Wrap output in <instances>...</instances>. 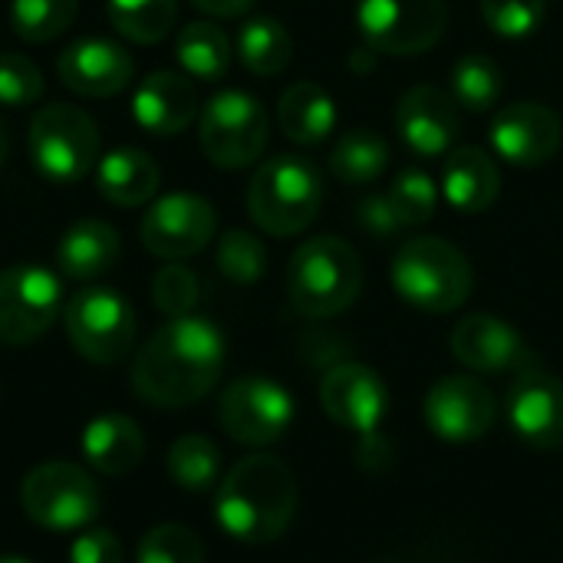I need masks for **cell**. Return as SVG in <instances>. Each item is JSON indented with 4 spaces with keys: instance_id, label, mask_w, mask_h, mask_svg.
Here are the masks:
<instances>
[{
    "instance_id": "6da1fadb",
    "label": "cell",
    "mask_w": 563,
    "mask_h": 563,
    "mask_svg": "<svg viewBox=\"0 0 563 563\" xmlns=\"http://www.w3.org/2000/svg\"><path fill=\"white\" fill-rule=\"evenodd\" d=\"M224 369V336L201 317H178L155 330L132 363V389L139 399L181 409L205 399Z\"/></svg>"
},
{
    "instance_id": "7a4b0ae2",
    "label": "cell",
    "mask_w": 563,
    "mask_h": 563,
    "mask_svg": "<svg viewBox=\"0 0 563 563\" xmlns=\"http://www.w3.org/2000/svg\"><path fill=\"white\" fill-rule=\"evenodd\" d=\"M297 511L294 472L274 455L241 459L221 482L214 498L218 525L241 544L277 541Z\"/></svg>"
},
{
    "instance_id": "3957f363",
    "label": "cell",
    "mask_w": 563,
    "mask_h": 563,
    "mask_svg": "<svg viewBox=\"0 0 563 563\" xmlns=\"http://www.w3.org/2000/svg\"><path fill=\"white\" fill-rule=\"evenodd\" d=\"M363 290V261L356 247L336 234L303 241L287 264V297L310 320L336 317L356 303Z\"/></svg>"
},
{
    "instance_id": "277c9868",
    "label": "cell",
    "mask_w": 563,
    "mask_h": 563,
    "mask_svg": "<svg viewBox=\"0 0 563 563\" xmlns=\"http://www.w3.org/2000/svg\"><path fill=\"white\" fill-rule=\"evenodd\" d=\"M396 294L422 313L459 310L475 287L468 257L442 238H412L393 261Z\"/></svg>"
},
{
    "instance_id": "5b68a950",
    "label": "cell",
    "mask_w": 563,
    "mask_h": 563,
    "mask_svg": "<svg viewBox=\"0 0 563 563\" xmlns=\"http://www.w3.org/2000/svg\"><path fill=\"white\" fill-rule=\"evenodd\" d=\"M323 205L320 172L297 155H277L264 162L247 188V211L254 224L271 238H294L310 228Z\"/></svg>"
},
{
    "instance_id": "8992f818",
    "label": "cell",
    "mask_w": 563,
    "mask_h": 563,
    "mask_svg": "<svg viewBox=\"0 0 563 563\" xmlns=\"http://www.w3.org/2000/svg\"><path fill=\"white\" fill-rule=\"evenodd\" d=\"M26 145L36 172L46 181L73 185L86 178L99 158V129L82 109L49 102L33 115Z\"/></svg>"
},
{
    "instance_id": "52a82bcc",
    "label": "cell",
    "mask_w": 563,
    "mask_h": 563,
    "mask_svg": "<svg viewBox=\"0 0 563 563\" xmlns=\"http://www.w3.org/2000/svg\"><path fill=\"white\" fill-rule=\"evenodd\" d=\"M271 135V119L257 96L224 89L208 99L198 115V142L211 165L238 172L261 158Z\"/></svg>"
},
{
    "instance_id": "ba28073f",
    "label": "cell",
    "mask_w": 563,
    "mask_h": 563,
    "mask_svg": "<svg viewBox=\"0 0 563 563\" xmlns=\"http://www.w3.org/2000/svg\"><path fill=\"white\" fill-rule=\"evenodd\" d=\"M356 23L373 53L416 56L445 33V0H356Z\"/></svg>"
},
{
    "instance_id": "9c48e42d",
    "label": "cell",
    "mask_w": 563,
    "mask_h": 563,
    "mask_svg": "<svg viewBox=\"0 0 563 563\" xmlns=\"http://www.w3.org/2000/svg\"><path fill=\"white\" fill-rule=\"evenodd\" d=\"M20 505L30 521L49 531H73L89 525L99 515L96 482L73 462L36 465L20 488Z\"/></svg>"
},
{
    "instance_id": "30bf717a",
    "label": "cell",
    "mask_w": 563,
    "mask_h": 563,
    "mask_svg": "<svg viewBox=\"0 0 563 563\" xmlns=\"http://www.w3.org/2000/svg\"><path fill=\"white\" fill-rule=\"evenodd\" d=\"M66 336L79 356L99 366L119 363L135 336V313L112 287H86L63 310Z\"/></svg>"
},
{
    "instance_id": "8fae6325",
    "label": "cell",
    "mask_w": 563,
    "mask_h": 563,
    "mask_svg": "<svg viewBox=\"0 0 563 563\" xmlns=\"http://www.w3.org/2000/svg\"><path fill=\"white\" fill-rule=\"evenodd\" d=\"M63 287L40 264H13L0 271V343L26 346L40 340L59 313Z\"/></svg>"
},
{
    "instance_id": "7c38bea8",
    "label": "cell",
    "mask_w": 563,
    "mask_h": 563,
    "mask_svg": "<svg viewBox=\"0 0 563 563\" xmlns=\"http://www.w3.org/2000/svg\"><path fill=\"white\" fill-rule=\"evenodd\" d=\"M221 429L241 445H271L277 442L294 422V399L290 393L264 376H241L221 393L218 406Z\"/></svg>"
},
{
    "instance_id": "4fadbf2b",
    "label": "cell",
    "mask_w": 563,
    "mask_h": 563,
    "mask_svg": "<svg viewBox=\"0 0 563 563\" xmlns=\"http://www.w3.org/2000/svg\"><path fill=\"white\" fill-rule=\"evenodd\" d=\"M422 416L442 442L465 445L492 432L498 406L492 389L475 376H445L426 393Z\"/></svg>"
},
{
    "instance_id": "5bb4252c",
    "label": "cell",
    "mask_w": 563,
    "mask_h": 563,
    "mask_svg": "<svg viewBox=\"0 0 563 563\" xmlns=\"http://www.w3.org/2000/svg\"><path fill=\"white\" fill-rule=\"evenodd\" d=\"M214 208L198 195H165L142 218V244L165 261H185L214 238Z\"/></svg>"
},
{
    "instance_id": "9a60e30c",
    "label": "cell",
    "mask_w": 563,
    "mask_h": 563,
    "mask_svg": "<svg viewBox=\"0 0 563 563\" xmlns=\"http://www.w3.org/2000/svg\"><path fill=\"white\" fill-rule=\"evenodd\" d=\"M320 406L323 412L363 439H373L379 422L389 409V393L379 373H373L363 363H340L333 366L320 383Z\"/></svg>"
},
{
    "instance_id": "2e32d148",
    "label": "cell",
    "mask_w": 563,
    "mask_h": 563,
    "mask_svg": "<svg viewBox=\"0 0 563 563\" xmlns=\"http://www.w3.org/2000/svg\"><path fill=\"white\" fill-rule=\"evenodd\" d=\"M508 422L534 449H563V383L558 376L525 366L508 393Z\"/></svg>"
},
{
    "instance_id": "e0dca14e",
    "label": "cell",
    "mask_w": 563,
    "mask_h": 563,
    "mask_svg": "<svg viewBox=\"0 0 563 563\" xmlns=\"http://www.w3.org/2000/svg\"><path fill=\"white\" fill-rule=\"evenodd\" d=\"M563 142V125L554 109L541 102H511L492 122L495 152L521 168L548 165Z\"/></svg>"
},
{
    "instance_id": "ac0fdd59",
    "label": "cell",
    "mask_w": 563,
    "mask_h": 563,
    "mask_svg": "<svg viewBox=\"0 0 563 563\" xmlns=\"http://www.w3.org/2000/svg\"><path fill=\"white\" fill-rule=\"evenodd\" d=\"M396 129L412 155L439 158L455 148L462 115L452 92L442 86H412L396 109Z\"/></svg>"
},
{
    "instance_id": "d6986e66",
    "label": "cell",
    "mask_w": 563,
    "mask_h": 563,
    "mask_svg": "<svg viewBox=\"0 0 563 563\" xmlns=\"http://www.w3.org/2000/svg\"><path fill=\"white\" fill-rule=\"evenodd\" d=\"M132 56L102 36H86L66 46L56 59V73L66 89L89 96V99H106L115 96L129 86L132 79Z\"/></svg>"
},
{
    "instance_id": "ffe728a7",
    "label": "cell",
    "mask_w": 563,
    "mask_h": 563,
    "mask_svg": "<svg viewBox=\"0 0 563 563\" xmlns=\"http://www.w3.org/2000/svg\"><path fill=\"white\" fill-rule=\"evenodd\" d=\"M452 353L475 373H508L531 366L521 333L492 313H472L459 320L452 330Z\"/></svg>"
},
{
    "instance_id": "44dd1931",
    "label": "cell",
    "mask_w": 563,
    "mask_h": 563,
    "mask_svg": "<svg viewBox=\"0 0 563 563\" xmlns=\"http://www.w3.org/2000/svg\"><path fill=\"white\" fill-rule=\"evenodd\" d=\"M132 112L135 122L152 132V135H178L185 132L195 115H198V92L191 86V79L185 73H172V69H158L148 73L132 99Z\"/></svg>"
},
{
    "instance_id": "7402d4cb",
    "label": "cell",
    "mask_w": 563,
    "mask_h": 563,
    "mask_svg": "<svg viewBox=\"0 0 563 563\" xmlns=\"http://www.w3.org/2000/svg\"><path fill=\"white\" fill-rule=\"evenodd\" d=\"M442 191L445 201L462 214L488 211L501 195V172L488 152L475 145H459L445 155L442 168Z\"/></svg>"
},
{
    "instance_id": "603a6c76",
    "label": "cell",
    "mask_w": 563,
    "mask_h": 563,
    "mask_svg": "<svg viewBox=\"0 0 563 563\" xmlns=\"http://www.w3.org/2000/svg\"><path fill=\"white\" fill-rule=\"evenodd\" d=\"M119 231L99 218L76 221L56 244V264L73 280H96L119 264Z\"/></svg>"
},
{
    "instance_id": "cb8c5ba5",
    "label": "cell",
    "mask_w": 563,
    "mask_h": 563,
    "mask_svg": "<svg viewBox=\"0 0 563 563\" xmlns=\"http://www.w3.org/2000/svg\"><path fill=\"white\" fill-rule=\"evenodd\" d=\"M82 455L102 475H129L145 455L142 429L129 416H99L86 426Z\"/></svg>"
},
{
    "instance_id": "d4e9b609",
    "label": "cell",
    "mask_w": 563,
    "mask_h": 563,
    "mask_svg": "<svg viewBox=\"0 0 563 563\" xmlns=\"http://www.w3.org/2000/svg\"><path fill=\"white\" fill-rule=\"evenodd\" d=\"M96 181L102 198H109L119 208H139L148 198H155L162 172L155 158L142 148H112L102 155L96 168Z\"/></svg>"
},
{
    "instance_id": "484cf974",
    "label": "cell",
    "mask_w": 563,
    "mask_h": 563,
    "mask_svg": "<svg viewBox=\"0 0 563 563\" xmlns=\"http://www.w3.org/2000/svg\"><path fill=\"white\" fill-rule=\"evenodd\" d=\"M277 125L297 145H320L336 125L333 96L317 82H294L277 102Z\"/></svg>"
},
{
    "instance_id": "4316f807",
    "label": "cell",
    "mask_w": 563,
    "mask_h": 563,
    "mask_svg": "<svg viewBox=\"0 0 563 563\" xmlns=\"http://www.w3.org/2000/svg\"><path fill=\"white\" fill-rule=\"evenodd\" d=\"M238 59L254 76H277L294 59V40L274 16H254L238 30Z\"/></svg>"
},
{
    "instance_id": "83f0119b",
    "label": "cell",
    "mask_w": 563,
    "mask_h": 563,
    "mask_svg": "<svg viewBox=\"0 0 563 563\" xmlns=\"http://www.w3.org/2000/svg\"><path fill=\"white\" fill-rule=\"evenodd\" d=\"M175 56H178L185 76L201 79V82H218L231 66V40L221 26L198 20L178 33Z\"/></svg>"
},
{
    "instance_id": "f1b7e54d",
    "label": "cell",
    "mask_w": 563,
    "mask_h": 563,
    "mask_svg": "<svg viewBox=\"0 0 563 563\" xmlns=\"http://www.w3.org/2000/svg\"><path fill=\"white\" fill-rule=\"evenodd\" d=\"M386 165H389V145L373 129L346 132L330 152V168L346 185H369L386 172Z\"/></svg>"
},
{
    "instance_id": "f546056e",
    "label": "cell",
    "mask_w": 563,
    "mask_h": 563,
    "mask_svg": "<svg viewBox=\"0 0 563 563\" xmlns=\"http://www.w3.org/2000/svg\"><path fill=\"white\" fill-rule=\"evenodd\" d=\"M505 92L501 66L485 53H465L452 66V96L468 112H488Z\"/></svg>"
},
{
    "instance_id": "4dcf8cb0",
    "label": "cell",
    "mask_w": 563,
    "mask_h": 563,
    "mask_svg": "<svg viewBox=\"0 0 563 563\" xmlns=\"http://www.w3.org/2000/svg\"><path fill=\"white\" fill-rule=\"evenodd\" d=\"M175 0H109V23L132 43H158L175 26Z\"/></svg>"
},
{
    "instance_id": "1f68e13d",
    "label": "cell",
    "mask_w": 563,
    "mask_h": 563,
    "mask_svg": "<svg viewBox=\"0 0 563 563\" xmlns=\"http://www.w3.org/2000/svg\"><path fill=\"white\" fill-rule=\"evenodd\" d=\"M221 472V452L205 435H181L168 449V475L185 492H208L214 488Z\"/></svg>"
},
{
    "instance_id": "d6a6232c",
    "label": "cell",
    "mask_w": 563,
    "mask_h": 563,
    "mask_svg": "<svg viewBox=\"0 0 563 563\" xmlns=\"http://www.w3.org/2000/svg\"><path fill=\"white\" fill-rule=\"evenodd\" d=\"M79 13V0H13L10 23L26 43H46L63 36Z\"/></svg>"
},
{
    "instance_id": "836d02e7",
    "label": "cell",
    "mask_w": 563,
    "mask_h": 563,
    "mask_svg": "<svg viewBox=\"0 0 563 563\" xmlns=\"http://www.w3.org/2000/svg\"><path fill=\"white\" fill-rule=\"evenodd\" d=\"M218 271L231 284H257L267 271V251L254 234L228 231L218 241Z\"/></svg>"
},
{
    "instance_id": "e575fe53",
    "label": "cell",
    "mask_w": 563,
    "mask_h": 563,
    "mask_svg": "<svg viewBox=\"0 0 563 563\" xmlns=\"http://www.w3.org/2000/svg\"><path fill=\"white\" fill-rule=\"evenodd\" d=\"M139 563H205V544L195 531L181 525H162L152 528L139 541Z\"/></svg>"
},
{
    "instance_id": "d590c367",
    "label": "cell",
    "mask_w": 563,
    "mask_h": 563,
    "mask_svg": "<svg viewBox=\"0 0 563 563\" xmlns=\"http://www.w3.org/2000/svg\"><path fill=\"white\" fill-rule=\"evenodd\" d=\"M386 198L393 201V208L399 211V218L406 221V228L409 224H426L435 214V201H439L435 181L426 172H419V168H406L393 181V188L386 191Z\"/></svg>"
},
{
    "instance_id": "8d00e7d4",
    "label": "cell",
    "mask_w": 563,
    "mask_h": 563,
    "mask_svg": "<svg viewBox=\"0 0 563 563\" xmlns=\"http://www.w3.org/2000/svg\"><path fill=\"white\" fill-rule=\"evenodd\" d=\"M198 277H195V271L191 267H185V264H165L158 274H155V280H152V300H155V307L165 313V317H172V320H178V317H191V310H195V303H198Z\"/></svg>"
},
{
    "instance_id": "74e56055",
    "label": "cell",
    "mask_w": 563,
    "mask_h": 563,
    "mask_svg": "<svg viewBox=\"0 0 563 563\" xmlns=\"http://www.w3.org/2000/svg\"><path fill=\"white\" fill-rule=\"evenodd\" d=\"M43 96V73L23 53H0V106L20 109Z\"/></svg>"
},
{
    "instance_id": "f35d334b",
    "label": "cell",
    "mask_w": 563,
    "mask_h": 563,
    "mask_svg": "<svg viewBox=\"0 0 563 563\" xmlns=\"http://www.w3.org/2000/svg\"><path fill=\"white\" fill-rule=\"evenodd\" d=\"M544 7V0H482V16L498 36L521 40L541 26Z\"/></svg>"
},
{
    "instance_id": "ab89813d",
    "label": "cell",
    "mask_w": 563,
    "mask_h": 563,
    "mask_svg": "<svg viewBox=\"0 0 563 563\" xmlns=\"http://www.w3.org/2000/svg\"><path fill=\"white\" fill-rule=\"evenodd\" d=\"M125 551L112 531H89L73 541L69 563H122Z\"/></svg>"
},
{
    "instance_id": "60d3db41",
    "label": "cell",
    "mask_w": 563,
    "mask_h": 563,
    "mask_svg": "<svg viewBox=\"0 0 563 563\" xmlns=\"http://www.w3.org/2000/svg\"><path fill=\"white\" fill-rule=\"evenodd\" d=\"M360 224L373 234V238H393L406 228V221L399 218V211L393 208V201L386 195L379 198H366L360 205Z\"/></svg>"
},
{
    "instance_id": "b9f144b4",
    "label": "cell",
    "mask_w": 563,
    "mask_h": 563,
    "mask_svg": "<svg viewBox=\"0 0 563 563\" xmlns=\"http://www.w3.org/2000/svg\"><path fill=\"white\" fill-rule=\"evenodd\" d=\"M191 3L211 16H241L254 7V0H191Z\"/></svg>"
},
{
    "instance_id": "7bdbcfd3",
    "label": "cell",
    "mask_w": 563,
    "mask_h": 563,
    "mask_svg": "<svg viewBox=\"0 0 563 563\" xmlns=\"http://www.w3.org/2000/svg\"><path fill=\"white\" fill-rule=\"evenodd\" d=\"M3 158H7V132L0 125V165H3Z\"/></svg>"
},
{
    "instance_id": "ee69618b",
    "label": "cell",
    "mask_w": 563,
    "mask_h": 563,
    "mask_svg": "<svg viewBox=\"0 0 563 563\" xmlns=\"http://www.w3.org/2000/svg\"><path fill=\"white\" fill-rule=\"evenodd\" d=\"M0 563H30V561H23V558H0Z\"/></svg>"
}]
</instances>
